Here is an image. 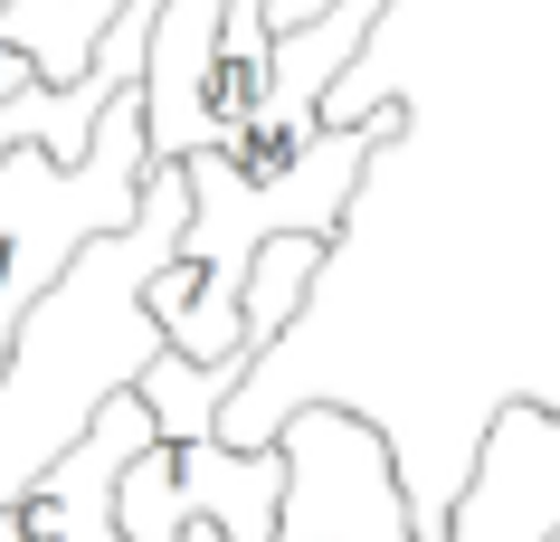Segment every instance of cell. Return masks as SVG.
<instances>
[{
  "label": "cell",
  "instance_id": "cell-1",
  "mask_svg": "<svg viewBox=\"0 0 560 542\" xmlns=\"http://www.w3.org/2000/svg\"><path fill=\"white\" fill-rule=\"evenodd\" d=\"M143 172H152V152H143V95L133 87L105 105L86 162H58V152H38V143L0 152V381L20 371L30 314L58 296V276L95 239L133 229Z\"/></svg>",
  "mask_w": 560,
  "mask_h": 542
},
{
  "label": "cell",
  "instance_id": "cell-2",
  "mask_svg": "<svg viewBox=\"0 0 560 542\" xmlns=\"http://www.w3.org/2000/svg\"><path fill=\"white\" fill-rule=\"evenodd\" d=\"M124 542H180L190 523H219L229 542H276L285 523V448H229L219 428L200 438H152L115 485Z\"/></svg>",
  "mask_w": 560,
  "mask_h": 542
},
{
  "label": "cell",
  "instance_id": "cell-3",
  "mask_svg": "<svg viewBox=\"0 0 560 542\" xmlns=\"http://www.w3.org/2000/svg\"><path fill=\"white\" fill-rule=\"evenodd\" d=\"M285 448V523L276 542H428L418 533L389 438L352 410H304L276 428Z\"/></svg>",
  "mask_w": 560,
  "mask_h": 542
},
{
  "label": "cell",
  "instance_id": "cell-4",
  "mask_svg": "<svg viewBox=\"0 0 560 542\" xmlns=\"http://www.w3.org/2000/svg\"><path fill=\"white\" fill-rule=\"evenodd\" d=\"M152 438H162V428H152V410L133 400V381L105 391L86 410V428H77L38 476H20L0 495V542H124L115 485H124V466H133Z\"/></svg>",
  "mask_w": 560,
  "mask_h": 542
},
{
  "label": "cell",
  "instance_id": "cell-5",
  "mask_svg": "<svg viewBox=\"0 0 560 542\" xmlns=\"http://www.w3.org/2000/svg\"><path fill=\"white\" fill-rule=\"evenodd\" d=\"M438 542H560V410L503 400Z\"/></svg>",
  "mask_w": 560,
  "mask_h": 542
},
{
  "label": "cell",
  "instance_id": "cell-6",
  "mask_svg": "<svg viewBox=\"0 0 560 542\" xmlns=\"http://www.w3.org/2000/svg\"><path fill=\"white\" fill-rule=\"evenodd\" d=\"M219 10L229 0H152V38H143V152L152 162H190L219 143L209 124V67H219Z\"/></svg>",
  "mask_w": 560,
  "mask_h": 542
},
{
  "label": "cell",
  "instance_id": "cell-7",
  "mask_svg": "<svg viewBox=\"0 0 560 542\" xmlns=\"http://www.w3.org/2000/svg\"><path fill=\"white\" fill-rule=\"evenodd\" d=\"M276 95V0H229L219 10V67H209V124L229 143L237 124Z\"/></svg>",
  "mask_w": 560,
  "mask_h": 542
},
{
  "label": "cell",
  "instance_id": "cell-8",
  "mask_svg": "<svg viewBox=\"0 0 560 542\" xmlns=\"http://www.w3.org/2000/svg\"><path fill=\"white\" fill-rule=\"evenodd\" d=\"M257 361H180V353H152L143 371H133V400L152 410V428L162 438H200V428H219V410H229V391L247 381Z\"/></svg>",
  "mask_w": 560,
  "mask_h": 542
},
{
  "label": "cell",
  "instance_id": "cell-9",
  "mask_svg": "<svg viewBox=\"0 0 560 542\" xmlns=\"http://www.w3.org/2000/svg\"><path fill=\"white\" fill-rule=\"evenodd\" d=\"M20 95H38V67H30V48H20V38H0V115H10Z\"/></svg>",
  "mask_w": 560,
  "mask_h": 542
},
{
  "label": "cell",
  "instance_id": "cell-10",
  "mask_svg": "<svg viewBox=\"0 0 560 542\" xmlns=\"http://www.w3.org/2000/svg\"><path fill=\"white\" fill-rule=\"evenodd\" d=\"M180 542H229V533H219V523H190V533H180Z\"/></svg>",
  "mask_w": 560,
  "mask_h": 542
},
{
  "label": "cell",
  "instance_id": "cell-11",
  "mask_svg": "<svg viewBox=\"0 0 560 542\" xmlns=\"http://www.w3.org/2000/svg\"><path fill=\"white\" fill-rule=\"evenodd\" d=\"M0 10H10V0H0Z\"/></svg>",
  "mask_w": 560,
  "mask_h": 542
}]
</instances>
